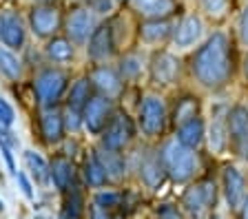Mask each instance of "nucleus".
<instances>
[{"mask_svg":"<svg viewBox=\"0 0 248 219\" xmlns=\"http://www.w3.org/2000/svg\"><path fill=\"white\" fill-rule=\"evenodd\" d=\"M62 117H64V129L67 131H73V133H76V131L82 126V111L71 109V106H64Z\"/></svg>","mask_w":248,"mask_h":219,"instance_id":"34","label":"nucleus"},{"mask_svg":"<svg viewBox=\"0 0 248 219\" xmlns=\"http://www.w3.org/2000/svg\"><path fill=\"white\" fill-rule=\"evenodd\" d=\"M151 78L155 84L169 87L180 78V60L169 51H157L151 58Z\"/></svg>","mask_w":248,"mask_h":219,"instance_id":"14","label":"nucleus"},{"mask_svg":"<svg viewBox=\"0 0 248 219\" xmlns=\"http://www.w3.org/2000/svg\"><path fill=\"white\" fill-rule=\"evenodd\" d=\"M0 213H5V202L0 199Z\"/></svg>","mask_w":248,"mask_h":219,"instance_id":"44","label":"nucleus"},{"mask_svg":"<svg viewBox=\"0 0 248 219\" xmlns=\"http://www.w3.org/2000/svg\"><path fill=\"white\" fill-rule=\"evenodd\" d=\"M89 80H91L93 89L98 91L100 95H104V98L115 100L120 93H122V87H124L122 75H120L115 69L107 67V64L93 67L91 73H89Z\"/></svg>","mask_w":248,"mask_h":219,"instance_id":"13","label":"nucleus"},{"mask_svg":"<svg viewBox=\"0 0 248 219\" xmlns=\"http://www.w3.org/2000/svg\"><path fill=\"white\" fill-rule=\"evenodd\" d=\"M126 2L144 20L170 18L177 11V0H126Z\"/></svg>","mask_w":248,"mask_h":219,"instance_id":"16","label":"nucleus"},{"mask_svg":"<svg viewBox=\"0 0 248 219\" xmlns=\"http://www.w3.org/2000/svg\"><path fill=\"white\" fill-rule=\"evenodd\" d=\"M82 217V197L71 188L67 204H64V219H80Z\"/></svg>","mask_w":248,"mask_h":219,"instance_id":"33","label":"nucleus"},{"mask_svg":"<svg viewBox=\"0 0 248 219\" xmlns=\"http://www.w3.org/2000/svg\"><path fill=\"white\" fill-rule=\"evenodd\" d=\"M217 199V186L211 179H202V182L193 184L191 188H186L182 195V206L193 219H202L208 210L215 206Z\"/></svg>","mask_w":248,"mask_h":219,"instance_id":"4","label":"nucleus"},{"mask_svg":"<svg viewBox=\"0 0 248 219\" xmlns=\"http://www.w3.org/2000/svg\"><path fill=\"white\" fill-rule=\"evenodd\" d=\"M122 67H120V75L122 80H129V78H135L140 71H142V58L138 53H129V56L122 58Z\"/></svg>","mask_w":248,"mask_h":219,"instance_id":"31","label":"nucleus"},{"mask_svg":"<svg viewBox=\"0 0 248 219\" xmlns=\"http://www.w3.org/2000/svg\"><path fill=\"white\" fill-rule=\"evenodd\" d=\"M69 91V73L58 67H46L38 71L33 78V93H36L38 104L42 109H51L58 106L62 95Z\"/></svg>","mask_w":248,"mask_h":219,"instance_id":"3","label":"nucleus"},{"mask_svg":"<svg viewBox=\"0 0 248 219\" xmlns=\"http://www.w3.org/2000/svg\"><path fill=\"white\" fill-rule=\"evenodd\" d=\"M160 160L164 164L166 175L173 182H188V179H193V175L197 171V157L193 153V148H186L177 140L164 142L160 151Z\"/></svg>","mask_w":248,"mask_h":219,"instance_id":"2","label":"nucleus"},{"mask_svg":"<svg viewBox=\"0 0 248 219\" xmlns=\"http://www.w3.org/2000/svg\"><path fill=\"white\" fill-rule=\"evenodd\" d=\"M49 177H51L53 186L62 193H69L71 188H76V166L69 157L64 155H58L53 157L51 162H49Z\"/></svg>","mask_w":248,"mask_h":219,"instance_id":"18","label":"nucleus"},{"mask_svg":"<svg viewBox=\"0 0 248 219\" xmlns=\"http://www.w3.org/2000/svg\"><path fill=\"white\" fill-rule=\"evenodd\" d=\"M164 175H166V171L160 160V153H153V151L146 153L142 157V162H140V177H142V182L149 188H157L164 182Z\"/></svg>","mask_w":248,"mask_h":219,"instance_id":"20","label":"nucleus"},{"mask_svg":"<svg viewBox=\"0 0 248 219\" xmlns=\"http://www.w3.org/2000/svg\"><path fill=\"white\" fill-rule=\"evenodd\" d=\"M82 173H84V182H87V186H91V188L107 186L108 175H107V171H104V166L100 164V160H98L95 153H93L87 162H84V171Z\"/></svg>","mask_w":248,"mask_h":219,"instance_id":"27","label":"nucleus"},{"mask_svg":"<svg viewBox=\"0 0 248 219\" xmlns=\"http://www.w3.org/2000/svg\"><path fill=\"white\" fill-rule=\"evenodd\" d=\"M25 164H27V168L31 171V175H33L36 182H40V184L51 182V177H49V164L45 162V157H42L40 153L25 151Z\"/></svg>","mask_w":248,"mask_h":219,"instance_id":"29","label":"nucleus"},{"mask_svg":"<svg viewBox=\"0 0 248 219\" xmlns=\"http://www.w3.org/2000/svg\"><path fill=\"white\" fill-rule=\"evenodd\" d=\"M228 2H231V0H200V7L206 16L222 18L228 11Z\"/></svg>","mask_w":248,"mask_h":219,"instance_id":"32","label":"nucleus"},{"mask_svg":"<svg viewBox=\"0 0 248 219\" xmlns=\"http://www.w3.org/2000/svg\"><path fill=\"white\" fill-rule=\"evenodd\" d=\"M202 33H204V22H202V18L197 16V14H188V16H184L173 27V36L170 38H173V44H175L177 49H188L200 42Z\"/></svg>","mask_w":248,"mask_h":219,"instance_id":"15","label":"nucleus"},{"mask_svg":"<svg viewBox=\"0 0 248 219\" xmlns=\"http://www.w3.org/2000/svg\"><path fill=\"white\" fill-rule=\"evenodd\" d=\"M228 142L239 157L248 160V106L235 104L228 111Z\"/></svg>","mask_w":248,"mask_h":219,"instance_id":"11","label":"nucleus"},{"mask_svg":"<svg viewBox=\"0 0 248 219\" xmlns=\"http://www.w3.org/2000/svg\"><path fill=\"white\" fill-rule=\"evenodd\" d=\"M224 193H226V202L232 210H237L242 206L244 197L248 195L246 190V179L244 175L237 171L235 166H226L224 168Z\"/></svg>","mask_w":248,"mask_h":219,"instance_id":"19","label":"nucleus"},{"mask_svg":"<svg viewBox=\"0 0 248 219\" xmlns=\"http://www.w3.org/2000/svg\"><path fill=\"white\" fill-rule=\"evenodd\" d=\"M45 53L51 62L64 64V62H69V60H73V56H76V47H73V42L69 40L67 36H53V38L46 40Z\"/></svg>","mask_w":248,"mask_h":219,"instance_id":"24","label":"nucleus"},{"mask_svg":"<svg viewBox=\"0 0 248 219\" xmlns=\"http://www.w3.org/2000/svg\"><path fill=\"white\" fill-rule=\"evenodd\" d=\"M133 135H135L133 122H131V117L126 113H113V117L108 120V124L100 133L102 146L111 148V151H124L131 144Z\"/></svg>","mask_w":248,"mask_h":219,"instance_id":"8","label":"nucleus"},{"mask_svg":"<svg viewBox=\"0 0 248 219\" xmlns=\"http://www.w3.org/2000/svg\"><path fill=\"white\" fill-rule=\"evenodd\" d=\"M16 122V111L14 106L7 102L2 95H0V124L2 126H11Z\"/></svg>","mask_w":248,"mask_h":219,"instance_id":"35","label":"nucleus"},{"mask_svg":"<svg viewBox=\"0 0 248 219\" xmlns=\"http://www.w3.org/2000/svg\"><path fill=\"white\" fill-rule=\"evenodd\" d=\"M0 73H2L7 80H20L22 62H20V58L14 53V49L0 47Z\"/></svg>","mask_w":248,"mask_h":219,"instance_id":"28","label":"nucleus"},{"mask_svg":"<svg viewBox=\"0 0 248 219\" xmlns=\"http://www.w3.org/2000/svg\"><path fill=\"white\" fill-rule=\"evenodd\" d=\"M138 122L142 133L149 137H157L166 126V106L160 95H146L140 104Z\"/></svg>","mask_w":248,"mask_h":219,"instance_id":"7","label":"nucleus"},{"mask_svg":"<svg viewBox=\"0 0 248 219\" xmlns=\"http://www.w3.org/2000/svg\"><path fill=\"white\" fill-rule=\"evenodd\" d=\"M175 140L180 144H184L186 148H197L204 140V120H202L200 115H193L191 120L182 122L177 126V133H175Z\"/></svg>","mask_w":248,"mask_h":219,"instance_id":"23","label":"nucleus"},{"mask_svg":"<svg viewBox=\"0 0 248 219\" xmlns=\"http://www.w3.org/2000/svg\"><path fill=\"white\" fill-rule=\"evenodd\" d=\"M89 219H111L108 217V208L100 206L98 202H93L91 206H89Z\"/></svg>","mask_w":248,"mask_h":219,"instance_id":"40","label":"nucleus"},{"mask_svg":"<svg viewBox=\"0 0 248 219\" xmlns=\"http://www.w3.org/2000/svg\"><path fill=\"white\" fill-rule=\"evenodd\" d=\"M62 22H64L62 11L56 5H51V2H38L29 11V29L38 38H45V40L53 38L60 31Z\"/></svg>","mask_w":248,"mask_h":219,"instance_id":"6","label":"nucleus"},{"mask_svg":"<svg viewBox=\"0 0 248 219\" xmlns=\"http://www.w3.org/2000/svg\"><path fill=\"white\" fill-rule=\"evenodd\" d=\"M0 40L9 49H22L27 42V27L18 11L5 9L0 11Z\"/></svg>","mask_w":248,"mask_h":219,"instance_id":"12","label":"nucleus"},{"mask_svg":"<svg viewBox=\"0 0 248 219\" xmlns=\"http://www.w3.org/2000/svg\"><path fill=\"white\" fill-rule=\"evenodd\" d=\"M211 148L215 153H222L228 144V113H219L213 117V124H211Z\"/></svg>","mask_w":248,"mask_h":219,"instance_id":"26","label":"nucleus"},{"mask_svg":"<svg viewBox=\"0 0 248 219\" xmlns=\"http://www.w3.org/2000/svg\"><path fill=\"white\" fill-rule=\"evenodd\" d=\"M115 53V33H113V25L111 22H100L93 29L91 38L87 40V56L91 58L93 62H107L111 60Z\"/></svg>","mask_w":248,"mask_h":219,"instance_id":"10","label":"nucleus"},{"mask_svg":"<svg viewBox=\"0 0 248 219\" xmlns=\"http://www.w3.org/2000/svg\"><path fill=\"white\" fill-rule=\"evenodd\" d=\"M115 0H91L89 2V7H91L95 14H108V11L113 9Z\"/></svg>","mask_w":248,"mask_h":219,"instance_id":"39","label":"nucleus"},{"mask_svg":"<svg viewBox=\"0 0 248 219\" xmlns=\"http://www.w3.org/2000/svg\"><path fill=\"white\" fill-rule=\"evenodd\" d=\"M95 155H98L100 164L104 166L111 182H120V179L126 177V160H124V155L120 151H111V148L102 146L100 151H95Z\"/></svg>","mask_w":248,"mask_h":219,"instance_id":"21","label":"nucleus"},{"mask_svg":"<svg viewBox=\"0 0 248 219\" xmlns=\"http://www.w3.org/2000/svg\"><path fill=\"white\" fill-rule=\"evenodd\" d=\"M98 14L91 9L89 5H82V7H76L67 14L62 27L67 31V38L73 42V44H84V42L91 38L93 29L98 27Z\"/></svg>","mask_w":248,"mask_h":219,"instance_id":"5","label":"nucleus"},{"mask_svg":"<svg viewBox=\"0 0 248 219\" xmlns=\"http://www.w3.org/2000/svg\"><path fill=\"white\" fill-rule=\"evenodd\" d=\"M191 73L204 89L217 91L226 87L232 78V49L226 33L215 31L197 47L191 58Z\"/></svg>","mask_w":248,"mask_h":219,"instance_id":"1","label":"nucleus"},{"mask_svg":"<svg viewBox=\"0 0 248 219\" xmlns=\"http://www.w3.org/2000/svg\"><path fill=\"white\" fill-rule=\"evenodd\" d=\"M120 199H122V195L120 193H113V190H102V193L95 195L93 202H98L100 206H104V208H111V206H118Z\"/></svg>","mask_w":248,"mask_h":219,"instance_id":"36","label":"nucleus"},{"mask_svg":"<svg viewBox=\"0 0 248 219\" xmlns=\"http://www.w3.org/2000/svg\"><path fill=\"white\" fill-rule=\"evenodd\" d=\"M173 22L169 18H162V20H144L140 25V38L146 42V44H160L166 38L173 36Z\"/></svg>","mask_w":248,"mask_h":219,"instance_id":"22","label":"nucleus"},{"mask_svg":"<svg viewBox=\"0 0 248 219\" xmlns=\"http://www.w3.org/2000/svg\"><path fill=\"white\" fill-rule=\"evenodd\" d=\"M244 75H246V80H248V56L244 58Z\"/></svg>","mask_w":248,"mask_h":219,"instance_id":"43","label":"nucleus"},{"mask_svg":"<svg viewBox=\"0 0 248 219\" xmlns=\"http://www.w3.org/2000/svg\"><path fill=\"white\" fill-rule=\"evenodd\" d=\"M160 219H182V215L177 213L173 206H164V208L160 210Z\"/></svg>","mask_w":248,"mask_h":219,"instance_id":"41","label":"nucleus"},{"mask_svg":"<svg viewBox=\"0 0 248 219\" xmlns=\"http://www.w3.org/2000/svg\"><path fill=\"white\" fill-rule=\"evenodd\" d=\"M16 179H18V184H20L22 195H25L27 199H33V186H31L29 177H27L25 173H16Z\"/></svg>","mask_w":248,"mask_h":219,"instance_id":"38","label":"nucleus"},{"mask_svg":"<svg viewBox=\"0 0 248 219\" xmlns=\"http://www.w3.org/2000/svg\"><path fill=\"white\" fill-rule=\"evenodd\" d=\"M40 133H42V140L46 144H60L64 140V117H62V111H58L56 106L51 109H42L40 115Z\"/></svg>","mask_w":248,"mask_h":219,"instance_id":"17","label":"nucleus"},{"mask_svg":"<svg viewBox=\"0 0 248 219\" xmlns=\"http://www.w3.org/2000/svg\"><path fill=\"white\" fill-rule=\"evenodd\" d=\"M113 100L104 98V95H91L87 104L82 109V126L93 133V135H100L104 131V126L108 124V120L113 117Z\"/></svg>","mask_w":248,"mask_h":219,"instance_id":"9","label":"nucleus"},{"mask_svg":"<svg viewBox=\"0 0 248 219\" xmlns=\"http://www.w3.org/2000/svg\"><path fill=\"white\" fill-rule=\"evenodd\" d=\"M237 215H239V219H248V195L244 197V202H242V206L237 208Z\"/></svg>","mask_w":248,"mask_h":219,"instance_id":"42","label":"nucleus"},{"mask_svg":"<svg viewBox=\"0 0 248 219\" xmlns=\"http://www.w3.org/2000/svg\"><path fill=\"white\" fill-rule=\"evenodd\" d=\"M237 36L244 47H248V7H244L237 18Z\"/></svg>","mask_w":248,"mask_h":219,"instance_id":"37","label":"nucleus"},{"mask_svg":"<svg viewBox=\"0 0 248 219\" xmlns=\"http://www.w3.org/2000/svg\"><path fill=\"white\" fill-rule=\"evenodd\" d=\"M193 115H197V98H184L177 102L175 111H173V120L175 124H182V122L191 120Z\"/></svg>","mask_w":248,"mask_h":219,"instance_id":"30","label":"nucleus"},{"mask_svg":"<svg viewBox=\"0 0 248 219\" xmlns=\"http://www.w3.org/2000/svg\"><path fill=\"white\" fill-rule=\"evenodd\" d=\"M91 95H93V84H91V80H89V75L78 78L76 82L71 84V89H69V93H67V106L82 111L84 104L91 100Z\"/></svg>","mask_w":248,"mask_h":219,"instance_id":"25","label":"nucleus"}]
</instances>
